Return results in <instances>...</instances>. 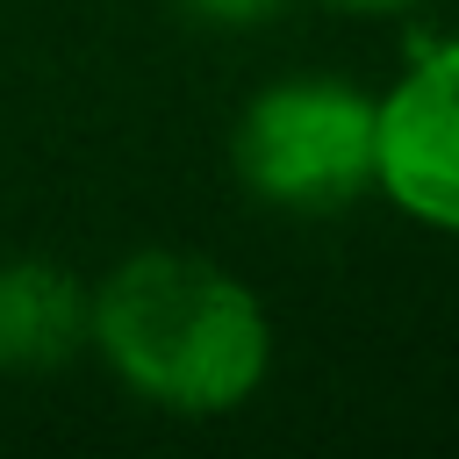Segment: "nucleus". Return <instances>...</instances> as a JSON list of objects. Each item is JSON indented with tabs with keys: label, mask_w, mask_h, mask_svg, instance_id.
<instances>
[{
	"label": "nucleus",
	"mask_w": 459,
	"mask_h": 459,
	"mask_svg": "<svg viewBox=\"0 0 459 459\" xmlns=\"http://www.w3.org/2000/svg\"><path fill=\"white\" fill-rule=\"evenodd\" d=\"M323 7H344V14H402L416 0H323Z\"/></svg>",
	"instance_id": "obj_6"
},
{
	"label": "nucleus",
	"mask_w": 459,
	"mask_h": 459,
	"mask_svg": "<svg viewBox=\"0 0 459 459\" xmlns=\"http://www.w3.org/2000/svg\"><path fill=\"white\" fill-rule=\"evenodd\" d=\"M86 344L165 416H230L273 366L258 294L201 251H136L93 287Z\"/></svg>",
	"instance_id": "obj_1"
},
{
	"label": "nucleus",
	"mask_w": 459,
	"mask_h": 459,
	"mask_svg": "<svg viewBox=\"0 0 459 459\" xmlns=\"http://www.w3.org/2000/svg\"><path fill=\"white\" fill-rule=\"evenodd\" d=\"M230 158L237 179L273 208H344L373 194V93L344 79H280L237 115Z\"/></svg>",
	"instance_id": "obj_2"
},
{
	"label": "nucleus",
	"mask_w": 459,
	"mask_h": 459,
	"mask_svg": "<svg viewBox=\"0 0 459 459\" xmlns=\"http://www.w3.org/2000/svg\"><path fill=\"white\" fill-rule=\"evenodd\" d=\"M194 14H208V22H265L280 0H186Z\"/></svg>",
	"instance_id": "obj_5"
},
{
	"label": "nucleus",
	"mask_w": 459,
	"mask_h": 459,
	"mask_svg": "<svg viewBox=\"0 0 459 459\" xmlns=\"http://www.w3.org/2000/svg\"><path fill=\"white\" fill-rule=\"evenodd\" d=\"M373 186L402 215L459 237V36L373 100Z\"/></svg>",
	"instance_id": "obj_3"
},
{
	"label": "nucleus",
	"mask_w": 459,
	"mask_h": 459,
	"mask_svg": "<svg viewBox=\"0 0 459 459\" xmlns=\"http://www.w3.org/2000/svg\"><path fill=\"white\" fill-rule=\"evenodd\" d=\"M93 287L57 258H0V373H50L86 351Z\"/></svg>",
	"instance_id": "obj_4"
}]
</instances>
